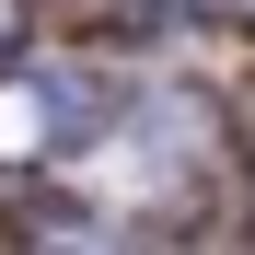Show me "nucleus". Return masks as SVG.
Instances as JSON below:
<instances>
[{
    "label": "nucleus",
    "mask_w": 255,
    "mask_h": 255,
    "mask_svg": "<svg viewBox=\"0 0 255 255\" xmlns=\"http://www.w3.org/2000/svg\"><path fill=\"white\" fill-rule=\"evenodd\" d=\"M58 105H70L58 81H0V162H35V151H47L58 128H70Z\"/></svg>",
    "instance_id": "obj_1"
},
{
    "label": "nucleus",
    "mask_w": 255,
    "mask_h": 255,
    "mask_svg": "<svg viewBox=\"0 0 255 255\" xmlns=\"http://www.w3.org/2000/svg\"><path fill=\"white\" fill-rule=\"evenodd\" d=\"M12 35H23V0H0V47H12Z\"/></svg>",
    "instance_id": "obj_2"
}]
</instances>
